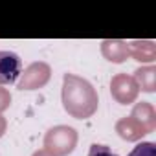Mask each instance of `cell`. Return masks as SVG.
<instances>
[{"mask_svg":"<svg viewBox=\"0 0 156 156\" xmlns=\"http://www.w3.org/2000/svg\"><path fill=\"white\" fill-rule=\"evenodd\" d=\"M136 79L141 85V90L145 92H154V68H141L136 70Z\"/></svg>","mask_w":156,"mask_h":156,"instance_id":"ba28073f","label":"cell"},{"mask_svg":"<svg viewBox=\"0 0 156 156\" xmlns=\"http://www.w3.org/2000/svg\"><path fill=\"white\" fill-rule=\"evenodd\" d=\"M77 143V134L72 127L66 125H59L48 130L46 138H44V151H48L51 156H66L73 151Z\"/></svg>","mask_w":156,"mask_h":156,"instance_id":"7a4b0ae2","label":"cell"},{"mask_svg":"<svg viewBox=\"0 0 156 156\" xmlns=\"http://www.w3.org/2000/svg\"><path fill=\"white\" fill-rule=\"evenodd\" d=\"M9 101H11V96H9L6 90L0 88V110H4V108L9 105Z\"/></svg>","mask_w":156,"mask_h":156,"instance_id":"8fae6325","label":"cell"},{"mask_svg":"<svg viewBox=\"0 0 156 156\" xmlns=\"http://www.w3.org/2000/svg\"><path fill=\"white\" fill-rule=\"evenodd\" d=\"M151 105H147V103H141V105H138L136 108H134V112H132V118L141 125V129L145 130V134L147 132H151L152 129H154V112L151 110L147 116H145V112H147V108H149Z\"/></svg>","mask_w":156,"mask_h":156,"instance_id":"52a82bcc","label":"cell"},{"mask_svg":"<svg viewBox=\"0 0 156 156\" xmlns=\"http://www.w3.org/2000/svg\"><path fill=\"white\" fill-rule=\"evenodd\" d=\"M22 73V61L13 51H0V85H11Z\"/></svg>","mask_w":156,"mask_h":156,"instance_id":"3957f363","label":"cell"},{"mask_svg":"<svg viewBox=\"0 0 156 156\" xmlns=\"http://www.w3.org/2000/svg\"><path fill=\"white\" fill-rule=\"evenodd\" d=\"M62 107L77 119L90 118L98 110V94L87 79L66 73L62 81Z\"/></svg>","mask_w":156,"mask_h":156,"instance_id":"6da1fadb","label":"cell"},{"mask_svg":"<svg viewBox=\"0 0 156 156\" xmlns=\"http://www.w3.org/2000/svg\"><path fill=\"white\" fill-rule=\"evenodd\" d=\"M4 129H6V121H4L2 118H0V136L4 134Z\"/></svg>","mask_w":156,"mask_h":156,"instance_id":"7c38bea8","label":"cell"},{"mask_svg":"<svg viewBox=\"0 0 156 156\" xmlns=\"http://www.w3.org/2000/svg\"><path fill=\"white\" fill-rule=\"evenodd\" d=\"M118 132L121 138L125 140H138L140 136L145 134V130L141 129V125L134 119V118H125L118 123Z\"/></svg>","mask_w":156,"mask_h":156,"instance_id":"8992f818","label":"cell"},{"mask_svg":"<svg viewBox=\"0 0 156 156\" xmlns=\"http://www.w3.org/2000/svg\"><path fill=\"white\" fill-rule=\"evenodd\" d=\"M110 92L112 96L119 101V103H130L134 101L136 94H138V85L132 77H127V75H116L112 83H110Z\"/></svg>","mask_w":156,"mask_h":156,"instance_id":"277c9868","label":"cell"},{"mask_svg":"<svg viewBox=\"0 0 156 156\" xmlns=\"http://www.w3.org/2000/svg\"><path fill=\"white\" fill-rule=\"evenodd\" d=\"M33 156H51V154H50L48 151H39V152H35Z\"/></svg>","mask_w":156,"mask_h":156,"instance_id":"4fadbf2b","label":"cell"},{"mask_svg":"<svg viewBox=\"0 0 156 156\" xmlns=\"http://www.w3.org/2000/svg\"><path fill=\"white\" fill-rule=\"evenodd\" d=\"M129 156H156V145L152 141H141L129 152Z\"/></svg>","mask_w":156,"mask_h":156,"instance_id":"9c48e42d","label":"cell"},{"mask_svg":"<svg viewBox=\"0 0 156 156\" xmlns=\"http://www.w3.org/2000/svg\"><path fill=\"white\" fill-rule=\"evenodd\" d=\"M88 156H118V154H116V152H112V151H110V147H107V145L94 143V145H90Z\"/></svg>","mask_w":156,"mask_h":156,"instance_id":"30bf717a","label":"cell"},{"mask_svg":"<svg viewBox=\"0 0 156 156\" xmlns=\"http://www.w3.org/2000/svg\"><path fill=\"white\" fill-rule=\"evenodd\" d=\"M46 66H48V64H44V62L31 64V66L26 70V73H22L24 77H22V81L19 83V88H20V90H33V88H37V87H42V85L48 81V77H50V73H41Z\"/></svg>","mask_w":156,"mask_h":156,"instance_id":"5b68a950","label":"cell"}]
</instances>
